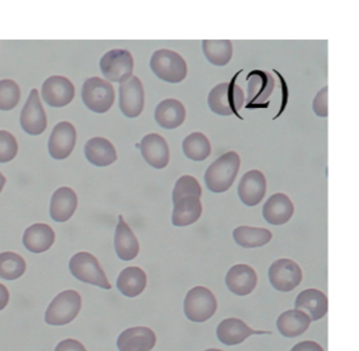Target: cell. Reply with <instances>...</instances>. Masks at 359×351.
<instances>
[{
  "mask_svg": "<svg viewBox=\"0 0 359 351\" xmlns=\"http://www.w3.org/2000/svg\"><path fill=\"white\" fill-rule=\"evenodd\" d=\"M240 165L241 160L236 151H228L215 160L204 175L208 190L215 193L228 191L236 181Z\"/></svg>",
  "mask_w": 359,
  "mask_h": 351,
  "instance_id": "obj_1",
  "label": "cell"
},
{
  "mask_svg": "<svg viewBox=\"0 0 359 351\" xmlns=\"http://www.w3.org/2000/svg\"><path fill=\"white\" fill-rule=\"evenodd\" d=\"M240 74V73H238ZM233 78L232 82H225L213 87L208 95V106L212 112L220 116L236 115L240 117V109L245 103L243 88L237 85V76Z\"/></svg>",
  "mask_w": 359,
  "mask_h": 351,
  "instance_id": "obj_2",
  "label": "cell"
},
{
  "mask_svg": "<svg viewBox=\"0 0 359 351\" xmlns=\"http://www.w3.org/2000/svg\"><path fill=\"white\" fill-rule=\"evenodd\" d=\"M150 69L161 81L180 83L187 76V64L183 57L169 49H159L150 58Z\"/></svg>",
  "mask_w": 359,
  "mask_h": 351,
  "instance_id": "obj_3",
  "label": "cell"
},
{
  "mask_svg": "<svg viewBox=\"0 0 359 351\" xmlns=\"http://www.w3.org/2000/svg\"><path fill=\"white\" fill-rule=\"evenodd\" d=\"M82 308V298L74 289H67L53 298L45 312V321L53 326H64L76 319Z\"/></svg>",
  "mask_w": 359,
  "mask_h": 351,
  "instance_id": "obj_4",
  "label": "cell"
},
{
  "mask_svg": "<svg viewBox=\"0 0 359 351\" xmlns=\"http://www.w3.org/2000/svg\"><path fill=\"white\" fill-rule=\"evenodd\" d=\"M82 100L85 106L96 113H106L115 102V90L102 78H88L82 87Z\"/></svg>",
  "mask_w": 359,
  "mask_h": 351,
  "instance_id": "obj_5",
  "label": "cell"
},
{
  "mask_svg": "<svg viewBox=\"0 0 359 351\" xmlns=\"http://www.w3.org/2000/svg\"><path fill=\"white\" fill-rule=\"evenodd\" d=\"M69 267L73 277L78 280L103 289H111V283L107 279L106 273L93 254L86 252L76 253L74 256H72Z\"/></svg>",
  "mask_w": 359,
  "mask_h": 351,
  "instance_id": "obj_6",
  "label": "cell"
},
{
  "mask_svg": "<svg viewBox=\"0 0 359 351\" xmlns=\"http://www.w3.org/2000/svg\"><path fill=\"white\" fill-rule=\"evenodd\" d=\"M184 315L192 322H205L217 309V300L208 288L195 287L184 298Z\"/></svg>",
  "mask_w": 359,
  "mask_h": 351,
  "instance_id": "obj_7",
  "label": "cell"
},
{
  "mask_svg": "<svg viewBox=\"0 0 359 351\" xmlns=\"http://www.w3.org/2000/svg\"><path fill=\"white\" fill-rule=\"evenodd\" d=\"M133 57L126 49H112L100 60V70L106 81L124 83L133 74Z\"/></svg>",
  "mask_w": 359,
  "mask_h": 351,
  "instance_id": "obj_8",
  "label": "cell"
},
{
  "mask_svg": "<svg viewBox=\"0 0 359 351\" xmlns=\"http://www.w3.org/2000/svg\"><path fill=\"white\" fill-rule=\"evenodd\" d=\"M269 279L276 291L290 292L302 283L303 273L295 261L282 258L269 268Z\"/></svg>",
  "mask_w": 359,
  "mask_h": 351,
  "instance_id": "obj_9",
  "label": "cell"
},
{
  "mask_svg": "<svg viewBox=\"0 0 359 351\" xmlns=\"http://www.w3.org/2000/svg\"><path fill=\"white\" fill-rule=\"evenodd\" d=\"M118 95V106L126 116L135 118L141 115L145 104V92L140 78L132 76L127 82L121 83Z\"/></svg>",
  "mask_w": 359,
  "mask_h": 351,
  "instance_id": "obj_10",
  "label": "cell"
},
{
  "mask_svg": "<svg viewBox=\"0 0 359 351\" xmlns=\"http://www.w3.org/2000/svg\"><path fill=\"white\" fill-rule=\"evenodd\" d=\"M20 124H22V130L31 136H39L46 129L48 125L46 113L43 111L41 99L37 90L31 91L29 97L22 108Z\"/></svg>",
  "mask_w": 359,
  "mask_h": 351,
  "instance_id": "obj_11",
  "label": "cell"
},
{
  "mask_svg": "<svg viewBox=\"0 0 359 351\" xmlns=\"http://www.w3.org/2000/svg\"><path fill=\"white\" fill-rule=\"evenodd\" d=\"M41 94L45 103L54 108H61L74 99V85L65 76L54 75L43 82Z\"/></svg>",
  "mask_w": 359,
  "mask_h": 351,
  "instance_id": "obj_12",
  "label": "cell"
},
{
  "mask_svg": "<svg viewBox=\"0 0 359 351\" xmlns=\"http://www.w3.org/2000/svg\"><path fill=\"white\" fill-rule=\"evenodd\" d=\"M76 142V130L74 125L69 121H61L53 128V132L49 139V154L54 160H65L67 158L73 150Z\"/></svg>",
  "mask_w": 359,
  "mask_h": 351,
  "instance_id": "obj_13",
  "label": "cell"
},
{
  "mask_svg": "<svg viewBox=\"0 0 359 351\" xmlns=\"http://www.w3.org/2000/svg\"><path fill=\"white\" fill-rule=\"evenodd\" d=\"M157 336L147 326H136L124 330L117 338L118 351H151L156 346Z\"/></svg>",
  "mask_w": 359,
  "mask_h": 351,
  "instance_id": "obj_14",
  "label": "cell"
},
{
  "mask_svg": "<svg viewBox=\"0 0 359 351\" xmlns=\"http://www.w3.org/2000/svg\"><path fill=\"white\" fill-rule=\"evenodd\" d=\"M144 160L154 169H165L169 165L170 150L166 139L157 133L147 135L138 145Z\"/></svg>",
  "mask_w": 359,
  "mask_h": 351,
  "instance_id": "obj_15",
  "label": "cell"
},
{
  "mask_svg": "<svg viewBox=\"0 0 359 351\" xmlns=\"http://www.w3.org/2000/svg\"><path fill=\"white\" fill-rule=\"evenodd\" d=\"M267 183L264 172L259 170L248 171L238 184V196L248 207H255L264 200Z\"/></svg>",
  "mask_w": 359,
  "mask_h": 351,
  "instance_id": "obj_16",
  "label": "cell"
},
{
  "mask_svg": "<svg viewBox=\"0 0 359 351\" xmlns=\"http://www.w3.org/2000/svg\"><path fill=\"white\" fill-rule=\"evenodd\" d=\"M219 340L226 346L240 345L243 340H248L253 334H271L270 331H258L249 328L243 319H222L216 330Z\"/></svg>",
  "mask_w": 359,
  "mask_h": 351,
  "instance_id": "obj_17",
  "label": "cell"
},
{
  "mask_svg": "<svg viewBox=\"0 0 359 351\" xmlns=\"http://www.w3.org/2000/svg\"><path fill=\"white\" fill-rule=\"evenodd\" d=\"M257 273L254 271L253 267L248 265H236L229 268L225 283L228 289L237 295V296H246L250 295L257 287Z\"/></svg>",
  "mask_w": 359,
  "mask_h": 351,
  "instance_id": "obj_18",
  "label": "cell"
},
{
  "mask_svg": "<svg viewBox=\"0 0 359 351\" xmlns=\"http://www.w3.org/2000/svg\"><path fill=\"white\" fill-rule=\"evenodd\" d=\"M294 204L285 193H274L264 204V219L271 225H285L294 214Z\"/></svg>",
  "mask_w": 359,
  "mask_h": 351,
  "instance_id": "obj_19",
  "label": "cell"
},
{
  "mask_svg": "<svg viewBox=\"0 0 359 351\" xmlns=\"http://www.w3.org/2000/svg\"><path fill=\"white\" fill-rule=\"evenodd\" d=\"M248 108L267 100L274 91V78L267 71L254 70L248 75Z\"/></svg>",
  "mask_w": 359,
  "mask_h": 351,
  "instance_id": "obj_20",
  "label": "cell"
},
{
  "mask_svg": "<svg viewBox=\"0 0 359 351\" xmlns=\"http://www.w3.org/2000/svg\"><path fill=\"white\" fill-rule=\"evenodd\" d=\"M295 309L304 312L311 321H318L327 313V295L315 288H309L297 295Z\"/></svg>",
  "mask_w": 359,
  "mask_h": 351,
  "instance_id": "obj_21",
  "label": "cell"
},
{
  "mask_svg": "<svg viewBox=\"0 0 359 351\" xmlns=\"http://www.w3.org/2000/svg\"><path fill=\"white\" fill-rule=\"evenodd\" d=\"M55 241L53 229L46 223H34L25 229L22 235V244L34 254L48 252Z\"/></svg>",
  "mask_w": 359,
  "mask_h": 351,
  "instance_id": "obj_22",
  "label": "cell"
},
{
  "mask_svg": "<svg viewBox=\"0 0 359 351\" xmlns=\"http://www.w3.org/2000/svg\"><path fill=\"white\" fill-rule=\"evenodd\" d=\"M78 207V198L72 188L61 187L50 200V217L57 223H65L73 217Z\"/></svg>",
  "mask_w": 359,
  "mask_h": 351,
  "instance_id": "obj_23",
  "label": "cell"
},
{
  "mask_svg": "<svg viewBox=\"0 0 359 351\" xmlns=\"http://www.w3.org/2000/svg\"><path fill=\"white\" fill-rule=\"evenodd\" d=\"M115 250L121 261H132L140 253L137 237L132 232L130 226L124 221V217L118 216V223L115 233Z\"/></svg>",
  "mask_w": 359,
  "mask_h": 351,
  "instance_id": "obj_24",
  "label": "cell"
},
{
  "mask_svg": "<svg viewBox=\"0 0 359 351\" xmlns=\"http://www.w3.org/2000/svg\"><path fill=\"white\" fill-rule=\"evenodd\" d=\"M154 118L162 128H180L186 118V108L177 99H165L156 108Z\"/></svg>",
  "mask_w": 359,
  "mask_h": 351,
  "instance_id": "obj_25",
  "label": "cell"
},
{
  "mask_svg": "<svg viewBox=\"0 0 359 351\" xmlns=\"http://www.w3.org/2000/svg\"><path fill=\"white\" fill-rule=\"evenodd\" d=\"M87 160L99 167H106L116 162L117 153L111 141L103 137H94L87 141L85 146Z\"/></svg>",
  "mask_w": 359,
  "mask_h": 351,
  "instance_id": "obj_26",
  "label": "cell"
},
{
  "mask_svg": "<svg viewBox=\"0 0 359 351\" xmlns=\"http://www.w3.org/2000/svg\"><path fill=\"white\" fill-rule=\"evenodd\" d=\"M311 319L304 312L299 309H291L282 313L278 319H276V328L282 336L287 338H294L304 334L309 325H311Z\"/></svg>",
  "mask_w": 359,
  "mask_h": 351,
  "instance_id": "obj_27",
  "label": "cell"
},
{
  "mask_svg": "<svg viewBox=\"0 0 359 351\" xmlns=\"http://www.w3.org/2000/svg\"><path fill=\"white\" fill-rule=\"evenodd\" d=\"M147 274L142 268L130 266L124 268L117 277V289L127 298H136L147 288Z\"/></svg>",
  "mask_w": 359,
  "mask_h": 351,
  "instance_id": "obj_28",
  "label": "cell"
},
{
  "mask_svg": "<svg viewBox=\"0 0 359 351\" xmlns=\"http://www.w3.org/2000/svg\"><path fill=\"white\" fill-rule=\"evenodd\" d=\"M203 213V205L198 198H184L174 202L171 221L175 226H189L196 223Z\"/></svg>",
  "mask_w": 359,
  "mask_h": 351,
  "instance_id": "obj_29",
  "label": "cell"
},
{
  "mask_svg": "<svg viewBox=\"0 0 359 351\" xmlns=\"http://www.w3.org/2000/svg\"><path fill=\"white\" fill-rule=\"evenodd\" d=\"M233 238L237 245L245 249H253L267 245L273 238V233L264 228L243 225L233 230Z\"/></svg>",
  "mask_w": 359,
  "mask_h": 351,
  "instance_id": "obj_30",
  "label": "cell"
},
{
  "mask_svg": "<svg viewBox=\"0 0 359 351\" xmlns=\"http://www.w3.org/2000/svg\"><path fill=\"white\" fill-rule=\"evenodd\" d=\"M203 53L215 66L229 64L233 57V45L229 40H204Z\"/></svg>",
  "mask_w": 359,
  "mask_h": 351,
  "instance_id": "obj_31",
  "label": "cell"
},
{
  "mask_svg": "<svg viewBox=\"0 0 359 351\" xmlns=\"http://www.w3.org/2000/svg\"><path fill=\"white\" fill-rule=\"evenodd\" d=\"M182 148L186 157L195 162L207 160L211 154V142L201 132H194L187 136L182 144Z\"/></svg>",
  "mask_w": 359,
  "mask_h": 351,
  "instance_id": "obj_32",
  "label": "cell"
},
{
  "mask_svg": "<svg viewBox=\"0 0 359 351\" xmlns=\"http://www.w3.org/2000/svg\"><path fill=\"white\" fill-rule=\"evenodd\" d=\"M27 263L24 258L12 252L0 253V277L6 280H16L24 275Z\"/></svg>",
  "mask_w": 359,
  "mask_h": 351,
  "instance_id": "obj_33",
  "label": "cell"
},
{
  "mask_svg": "<svg viewBox=\"0 0 359 351\" xmlns=\"http://www.w3.org/2000/svg\"><path fill=\"white\" fill-rule=\"evenodd\" d=\"M184 198H201V184L191 175L180 177L172 190V204Z\"/></svg>",
  "mask_w": 359,
  "mask_h": 351,
  "instance_id": "obj_34",
  "label": "cell"
},
{
  "mask_svg": "<svg viewBox=\"0 0 359 351\" xmlns=\"http://www.w3.org/2000/svg\"><path fill=\"white\" fill-rule=\"evenodd\" d=\"M20 100V88L12 79L0 81V111H11Z\"/></svg>",
  "mask_w": 359,
  "mask_h": 351,
  "instance_id": "obj_35",
  "label": "cell"
},
{
  "mask_svg": "<svg viewBox=\"0 0 359 351\" xmlns=\"http://www.w3.org/2000/svg\"><path fill=\"white\" fill-rule=\"evenodd\" d=\"M18 141L7 130H0V163L13 160L18 154Z\"/></svg>",
  "mask_w": 359,
  "mask_h": 351,
  "instance_id": "obj_36",
  "label": "cell"
},
{
  "mask_svg": "<svg viewBox=\"0 0 359 351\" xmlns=\"http://www.w3.org/2000/svg\"><path fill=\"white\" fill-rule=\"evenodd\" d=\"M313 112L318 117H327V87H323L313 99Z\"/></svg>",
  "mask_w": 359,
  "mask_h": 351,
  "instance_id": "obj_37",
  "label": "cell"
},
{
  "mask_svg": "<svg viewBox=\"0 0 359 351\" xmlns=\"http://www.w3.org/2000/svg\"><path fill=\"white\" fill-rule=\"evenodd\" d=\"M54 351H87L85 346L79 340L67 338L61 340Z\"/></svg>",
  "mask_w": 359,
  "mask_h": 351,
  "instance_id": "obj_38",
  "label": "cell"
},
{
  "mask_svg": "<svg viewBox=\"0 0 359 351\" xmlns=\"http://www.w3.org/2000/svg\"><path fill=\"white\" fill-rule=\"evenodd\" d=\"M291 351H324V349L313 340H303L295 345Z\"/></svg>",
  "mask_w": 359,
  "mask_h": 351,
  "instance_id": "obj_39",
  "label": "cell"
},
{
  "mask_svg": "<svg viewBox=\"0 0 359 351\" xmlns=\"http://www.w3.org/2000/svg\"><path fill=\"white\" fill-rule=\"evenodd\" d=\"M10 301V292L6 286L0 284V310L6 308Z\"/></svg>",
  "mask_w": 359,
  "mask_h": 351,
  "instance_id": "obj_40",
  "label": "cell"
},
{
  "mask_svg": "<svg viewBox=\"0 0 359 351\" xmlns=\"http://www.w3.org/2000/svg\"><path fill=\"white\" fill-rule=\"evenodd\" d=\"M4 184H6V178H4V175L0 172V192L3 191Z\"/></svg>",
  "mask_w": 359,
  "mask_h": 351,
  "instance_id": "obj_41",
  "label": "cell"
},
{
  "mask_svg": "<svg viewBox=\"0 0 359 351\" xmlns=\"http://www.w3.org/2000/svg\"><path fill=\"white\" fill-rule=\"evenodd\" d=\"M205 351H222V350H219V349H210V350H205Z\"/></svg>",
  "mask_w": 359,
  "mask_h": 351,
  "instance_id": "obj_42",
  "label": "cell"
}]
</instances>
